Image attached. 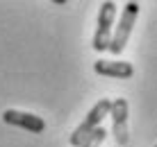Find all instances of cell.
<instances>
[{"label": "cell", "instance_id": "obj_7", "mask_svg": "<svg viewBox=\"0 0 157 147\" xmlns=\"http://www.w3.org/2000/svg\"><path fill=\"white\" fill-rule=\"evenodd\" d=\"M105 138H107V131H105L102 127H98V129H96L94 134H91V138L86 140V143H84L82 147H100V145H102V140H105Z\"/></svg>", "mask_w": 157, "mask_h": 147}, {"label": "cell", "instance_id": "obj_5", "mask_svg": "<svg viewBox=\"0 0 157 147\" xmlns=\"http://www.w3.org/2000/svg\"><path fill=\"white\" fill-rule=\"evenodd\" d=\"M2 120L7 124H14V127H21V129H28L32 134H41L46 129V120L34 113H25V111H16V109H7L2 113Z\"/></svg>", "mask_w": 157, "mask_h": 147}, {"label": "cell", "instance_id": "obj_6", "mask_svg": "<svg viewBox=\"0 0 157 147\" xmlns=\"http://www.w3.org/2000/svg\"><path fill=\"white\" fill-rule=\"evenodd\" d=\"M94 70L98 75L114 77V79H130L134 75L132 63H128V61H105V59H100V61L94 63Z\"/></svg>", "mask_w": 157, "mask_h": 147}, {"label": "cell", "instance_id": "obj_2", "mask_svg": "<svg viewBox=\"0 0 157 147\" xmlns=\"http://www.w3.org/2000/svg\"><path fill=\"white\" fill-rule=\"evenodd\" d=\"M137 16H139V2H128L123 7L121 16H118V25H116V32L112 34V41H109V50L112 54H121L125 50V43L132 34V25L137 23Z\"/></svg>", "mask_w": 157, "mask_h": 147}, {"label": "cell", "instance_id": "obj_3", "mask_svg": "<svg viewBox=\"0 0 157 147\" xmlns=\"http://www.w3.org/2000/svg\"><path fill=\"white\" fill-rule=\"evenodd\" d=\"M114 18H116V5L114 2H102L100 12H98V27H96V34H94V50L96 52H105L109 48Z\"/></svg>", "mask_w": 157, "mask_h": 147}, {"label": "cell", "instance_id": "obj_4", "mask_svg": "<svg viewBox=\"0 0 157 147\" xmlns=\"http://www.w3.org/2000/svg\"><path fill=\"white\" fill-rule=\"evenodd\" d=\"M109 116L114 124H112V134H114L118 145H128V102L123 97L112 102L109 106Z\"/></svg>", "mask_w": 157, "mask_h": 147}, {"label": "cell", "instance_id": "obj_1", "mask_svg": "<svg viewBox=\"0 0 157 147\" xmlns=\"http://www.w3.org/2000/svg\"><path fill=\"white\" fill-rule=\"evenodd\" d=\"M109 106H112V100H107V97H100V102H96L94 109L86 113V118L82 120V124H80V127L73 131V136H71V145L73 147H82L86 140L91 138V134L100 127L102 118L109 116Z\"/></svg>", "mask_w": 157, "mask_h": 147}]
</instances>
